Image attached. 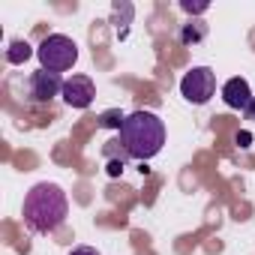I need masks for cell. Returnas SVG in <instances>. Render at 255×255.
<instances>
[{"instance_id": "ba28073f", "label": "cell", "mask_w": 255, "mask_h": 255, "mask_svg": "<svg viewBox=\"0 0 255 255\" xmlns=\"http://www.w3.org/2000/svg\"><path fill=\"white\" fill-rule=\"evenodd\" d=\"M204 36H207V27H204L201 21H189V24H183V30H180V42H183V45L201 42Z\"/></svg>"}, {"instance_id": "5b68a950", "label": "cell", "mask_w": 255, "mask_h": 255, "mask_svg": "<svg viewBox=\"0 0 255 255\" xmlns=\"http://www.w3.org/2000/svg\"><path fill=\"white\" fill-rule=\"evenodd\" d=\"M63 78L60 72H51V69H36L30 75V99L33 102H51L57 93H63Z\"/></svg>"}, {"instance_id": "4fadbf2b", "label": "cell", "mask_w": 255, "mask_h": 255, "mask_svg": "<svg viewBox=\"0 0 255 255\" xmlns=\"http://www.w3.org/2000/svg\"><path fill=\"white\" fill-rule=\"evenodd\" d=\"M249 141H252L249 132H240V135H237V144H240V147H249Z\"/></svg>"}, {"instance_id": "8fae6325", "label": "cell", "mask_w": 255, "mask_h": 255, "mask_svg": "<svg viewBox=\"0 0 255 255\" xmlns=\"http://www.w3.org/2000/svg\"><path fill=\"white\" fill-rule=\"evenodd\" d=\"M189 15H195V12H207V3H192V0H183V3H180Z\"/></svg>"}, {"instance_id": "9c48e42d", "label": "cell", "mask_w": 255, "mask_h": 255, "mask_svg": "<svg viewBox=\"0 0 255 255\" xmlns=\"http://www.w3.org/2000/svg\"><path fill=\"white\" fill-rule=\"evenodd\" d=\"M30 54H33V48H30V42H24V39H15V42L9 45V51H6V60L18 66V63H24V60H27Z\"/></svg>"}, {"instance_id": "277c9868", "label": "cell", "mask_w": 255, "mask_h": 255, "mask_svg": "<svg viewBox=\"0 0 255 255\" xmlns=\"http://www.w3.org/2000/svg\"><path fill=\"white\" fill-rule=\"evenodd\" d=\"M180 93H183V99L192 102V105L210 102V96L216 93V75H213V69H207V66H192V69L180 78Z\"/></svg>"}, {"instance_id": "5bb4252c", "label": "cell", "mask_w": 255, "mask_h": 255, "mask_svg": "<svg viewBox=\"0 0 255 255\" xmlns=\"http://www.w3.org/2000/svg\"><path fill=\"white\" fill-rule=\"evenodd\" d=\"M243 114H246V120H255V96H252V102L246 105V111H243Z\"/></svg>"}, {"instance_id": "7a4b0ae2", "label": "cell", "mask_w": 255, "mask_h": 255, "mask_svg": "<svg viewBox=\"0 0 255 255\" xmlns=\"http://www.w3.org/2000/svg\"><path fill=\"white\" fill-rule=\"evenodd\" d=\"M120 144L138 162L153 159L165 144V123L153 111H132L120 126Z\"/></svg>"}, {"instance_id": "3957f363", "label": "cell", "mask_w": 255, "mask_h": 255, "mask_svg": "<svg viewBox=\"0 0 255 255\" xmlns=\"http://www.w3.org/2000/svg\"><path fill=\"white\" fill-rule=\"evenodd\" d=\"M36 57H39L42 69L66 72V69H72L75 60H78V45H75L69 36H63V33H51V36H45V39L39 42Z\"/></svg>"}, {"instance_id": "7c38bea8", "label": "cell", "mask_w": 255, "mask_h": 255, "mask_svg": "<svg viewBox=\"0 0 255 255\" xmlns=\"http://www.w3.org/2000/svg\"><path fill=\"white\" fill-rule=\"evenodd\" d=\"M69 255H99V252H96L93 246H75V249H72Z\"/></svg>"}, {"instance_id": "30bf717a", "label": "cell", "mask_w": 255, "mask_h": 255, "mask_svg": "<svg viewBox=\"0 0 255 255\" xmlns=\"http://www.w3.org/2000/svg\"><path fill=\"white\" fill-rule=\"evenodd\" d=\"M123 120H126V117H123L120 111H105V114H102V126H117V129H120Z\"/></svg>"}, {"instance_id": "6da1fadb", "label": "cell", "mask_w": 255, "mask_h": 255, "mask_svg": "<svg viewBox=\"0 0 255 255\" xmlns=\"http://www.w3.org/2000/svg\"><path fill=\"white\" fill-rule=\"evenodd\" d=\"M24 225L33 234H51L57 231L66 216H69V201L66 192L57 183H36L27 195H24Z\"/></svg>"}, {"instance_id": "8992f818", "label": "cell", "mask_w": 255, "mask_h": 255, "mask_svg": "<svg viewBox=\"0 0 255 255\" xmlns=\"http://www.w3.org/2000/svg\"><path fill=\"white\" fill-rule=\"evenodd\" d=\"M60 96H63V102L69 108H90V102L96 96V87H93V81L87 75H72V78H66Z\"/></svg>"}, {"instance_id": "52a82bcc", "label": "cell", "mask_w": 255, "mask_h": 255, "mask_svg": "<svg viewBox=\"0 0 255 255\" xmlns=\"http://www.w3.org/2000/svg\"><path fill=\"white\" fill-rule=\"evenodd\" d=\"M222 99L228 108H237V111H246V105L252 102V90H249V81L246 78H228L225 87H222Z\"/></svg>"}]
</instances>
